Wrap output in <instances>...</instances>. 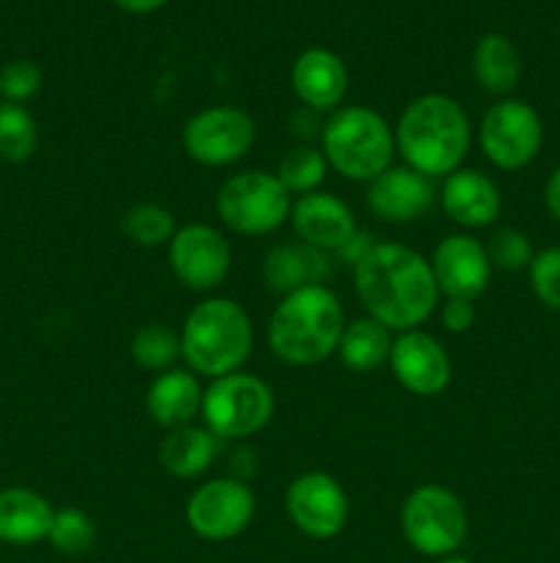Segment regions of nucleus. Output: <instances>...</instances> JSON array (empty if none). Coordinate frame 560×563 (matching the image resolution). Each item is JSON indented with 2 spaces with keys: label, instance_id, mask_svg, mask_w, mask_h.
<instances>
[{
  "label": "nucleus",
  "instance_id": "nucleus-33",
  "mask_svg": "<svg viewBox=\"0 0 560 563\" xmlns=\"http://www.w3.org/2000/svg\"><path fill=\"white\" fill-rule=\"evenodd\" d=\"M42 91V69L33 60H9L0 69V99L25 104Z\"/></svg>",
  "mask_w": 560,
  "mask_h": 563
},
{
  "label": "nucleus",
  "instance_id": "nucleus-2",
  "mask_svg": "<svg viewBox=\"0 0 560 563\" xmlns=\"http://www.w3.org/2000/svg\"><path fill=\"white\" fill-rule=\"evenodd\" d=\"M395 154L428 179H445L461 168L472 143L470 115L453 97L423 93L401 110L393 126Z\"/></svg>",
  "mask_w": 560,
  "mask_h": 563
},
{
  "label": "nucleus",
  "instance_id": "nucleus-26",
  "mask_svg": "<svg viewBox=\"0 0 560 563\" xmlns=\"http://www.w3.org/2000/svg\"><path fill=\"white\" fill-rule=\"evenodd\" d=\"M327 174H329V165L327 159H324L322 148L307 146V143L291 146L289 152L278 159V170H275L280 185L296 198L322 190Z\"/></svg>",
  "mask_w": 560,
  "mask_h": 563
},
{
  "label": "nucleus",
  "instance_id": "nucleus-9",
  "mask_svg": "<svg viewBox=\"0 0 560 563\" xmlns=\"http://www.w3.org/2000/svg\"><path fill=\"white\" fill-rule=\"evenodd\" d=\"M544 143L541 115L525 99H500L483 113L478 146L500 170H519L538 157Z\"/></svg>",
  "mask_w": 560,
  "mask_h": 563
},
{
  "label": "nucleus",
  "instance_id": "nucleus-36",
  "mask_svg": "<svg viewBox=\"0 0 560 563\" xmlns=\"http://www.w3.org/2000/svg\"><path fill=\"white\" fill-rule=\"evenodd\" d=\"M544 207L560 223V165L549 174L547 185H544Z\"/></svg>",
  "mask_w": 560,
  "mask_h": 563
},
{
  "label": "nucleus",
  "instance_id": "nucleus-5",
  "mask_svg": "<svg viewBox=\"0 0 560 563\" xmlns=\"http://www.w3.org/2000/svg\"><path fill=\"white\" fill-rule=\"evenodd\" d=\"M322 154L329 170L349 181H371L393 165L395 135L382 113L366 104L333 110L322 124Z\"/></svg>",
  "mask_w": 560,
  "mask_h": 563
},
{
  "label": "nucleus",
  "instance_id": "nucleus-19",
  "mask_svg": "<svg viewBox=\"0 0 560 563\" xmlns=\"http://www.w3.org/2000/svg\"><path fill=\"white\" fill-rule=\"evenodd\" d=\"M291 88L307 110L333 113L346 97L349 69L333 49L311 47L296 55L294 66H291Z\"/></svg>",
  "mask_w": 560,
  "mask_h": 563
},
{
  "label": "nucleus",
  "instance_id": "nucleus-31",
  "mask_svg": "<svg viewBox=\"0 0 560 563\" xmlns=\"http://www.w3.org/2000/svg\"><path fill=\"white\" fill-rule=\"evenodd\" d=\"M489 253V262L494 269H503V273H519L527 269L533 262V245L530 236L525 231L514 229V225H505V229L492 231L489 242H483Z\"/></svg>",
  "mask_w": 560,
  "mask_h": 563
},
{
  "label": "nucleus",
  "instance_id": "nucleus-30",
  "mask_svg": "<svg viewBox=\"0 0 560 563\" xmlns=\"http://www.w3.org/2000/svg\"><path fill=\"white\" fill-rule=\"evenodd\" d=\"M47 542L60 555H82L97 542V526L77 506H64V509H55L53 522H49Z\"/></svg>",
  "mask_w": 560,
  "mask_h": 563
},
{
  "label": "nucleus",
  "instance_id": "nucleus-12",
  "mask_svg": "<svg viewBox=\"0 0 560 563\" xmlns=\"http://www.w3.org/2000/svg\"><path fill=\"white\" fill-rule=\"evenodd\" d=\"M168 264L184 289L214 291L231 273V245L220 229L209 223L179 225L168 242Z\"/></svg>",
  "mask_w": 560,
  "mask_h": 563
},
{
  "label": "nucleus",
  "instance_id": "nucleus-23",
  "mask_svg": "<svg viewBox=\"0 0 560 563\" xmlns=\"http://www.w3.org/2000/svg\"><path fill=\"white\" fill-rule=\"evenodd\" d=\"M217 451L220 440L203 423L201 427L190 423V427L170 429L165 434V440L159 443V465L168 476L179 478V482H192L212 467Z\"/></svg>",
  "mask_w": 560,
  "mask_h": 563
},
{
  "label": "nucleus",
  "instance_id": "nucleus-6",
  "mask_svg": "<svg viewBox=\"0 0 560 563\" xmlns=\"http://www.w3.org/2000/svg\"><path fill=\"white\" fill-rule=\"evenodd\" d=\"M275 412V394L261 377L225 374L203 388L201 421L220 443H242L261 432Z\"/></svg>",
  "mask_w": 560,
  "mask_h": 563
},
{
  "label": "nucleus",
  "instance_id": "nucleus-22",
  "mask_svg": "<svg viewBox=\"0 0 560 563\" xmlns=\"http://www.w3.org/2000/svg\"><path fill=\"white\" fill-rule=\"evenodd\" d=\"M55 509L42 493L31 487L0 489V542L11 548H31L47 542Z\"/></svg>",
  "mask_w": 560,
  "mask_h": 563
},
{
  "label": "nucleus",
  "instance_id": "nucleus-28",
  "mask_svg": "<svg viewBox=\"0 0 560 563\" xmlns=\"http://www.w3.org/2000/svg\"><path fill=\"white\" fill-rule=\"evenodd\" d=\"M130 355L146 372L163 374L181 357V335L163 322L143 324L132 335Z\"/></svg>",
  "mask_w": 560,
  "mask_h": 563
},
{
  "label": "nucleus",
  "instance_id": "nucleus-16",
  "mask_svg": "<svg viewBox=\"0 0 560 563\" xmlns=\"http://www.w3.org/2000/svg\"><path fill=\"white\" fill-rule=\"evenodd\" d=\"M439 201L434 179L417 174L410 165H390L368 181L366 203L384 223H415L426 218Z\"/></svg>",
  "mask_w": 560,
  "mask_h": 563
},
{
  "label": "nucleus",
  "instance_id": "nucleus-18",
  "mask_svg": "<svg viewBox=\"0 0 560 563\" xmlns=\"http://www.w3.org/2000/svg\"><path fill=\"white\" fill-rule=\"evenodd\" d=\"M439 207L461 229H489L503 212V196L486 174L475 168H459L443 179Z\"/></svg>",
  "mask_w": 560,
  "mask_h": 563
},
{
  "label": "nucleus",
  "instance_id": "nucleus-15",
  "mask_svg": "<svg viewBox=\"0 0 560 563\" xmlns=\"http://www.w3.org/2000/svg\"><path fill=\"white\" fill-rule=\"evenodd\" d=\"M428 264H432L439 295L472 302L489 289L494 273L486 245L472 234H448L439 240Z\"/></svg>",
  "mask_w": 560,
  "mask_h": 563
},
{
  "label": "nucleus",
  "instance_id": "nucleus-1",
  "mask_svg": "<svg viewBox=\"0 0 560 563\" xmlns=\"http://www.w3.org/2000/svg\"><path fill=\"white\" fill-rule=\"evenodd\" d=\"M351 275L360 306L390 333L417 330L439 306L428 258L401 242H377Z\"/></svg>",
  "mask_w": 560,
  "mask_h": 563
},
{
  "label": "nucleus",
  "instance_id": "nucleus-35",
  "mask_svg": "<svg viewBox=\"0 0 560 563\" xmlns=\"http://www.w3.org/2000/svg\"><path fill=\"white\" fill-rule=\"evenodd\" d=\"M377 245V240H373V234L371 231H362V229H357L355 234H351V240L346 242L344 247H340L338 253H335L333 256V262H338V264H346V267H351L355 269L357 264L362 262V258L368 256V253H371V247Z\"/></svg>",
  "mask_w": 560,
  "mask_h": 563
},
{
  "label": "nucleus",
  "instance_id": "nucleus-4",
  "mask_svg": "<svg viewBox=\"0 0 560 563\" xmlns=\"http://www.w3.org/2000/svg\"><path fill=\"white\" fill-rule=\"evenodd\" d=\"M181 357L195 377L217 379L242 372L253 350V322L228 297H206L181 324Z\"/></svg>",
  "mask_w": 560,
  "mask_h": 563
},
{
  "label": "nucleus",
  "instance_id": "nucleus-11",
  "mask_svg": "<svg viewBox=\"0 0 560 563\" xmlns=\"http://www.w3.org/2000/svg\"><path fill=\"white\" fill-rule=\"evenodd\" d=\"M187 526L206 542H228L245 533L256 517L250 484L234 476L209 478L187 498Z\"/></svg>",
  "mask_w": 560,
  "mask_h": 563
},
{
  "label": "nucleus",
  "instance_id": "nucleus-27",
  "mask_svg": "<svg viewBox=\"0 0 560 563\" xmlns=\"http://www.w3.org/2000/svg\"><path fill=\"white\" fill-rule=\"evenodd\" d=\"M121 231H124L132 245L159 247L173 240L179 225H176V214L168 207L154 201H141L126 209L124 218H121Z\"/></svg>",
  "mask_w": 560,
  "mask_h": 563
},
{
  "label": "nucleus",
  "instance_id": "nucleus-10",
  "mask_svg": "<svg viewBox=\"0 0 560 563\" xmlns=\"http://www.w3.org/2000/svg\"><path fill=\"white\" fill-rule=\"evenodd\" d=\"M256 143V121L236 104L198 110L181 130L187 157L206 168H225L247 157Z\"/></svg>",
  "mask_w": 560,
  "mask_h": 563
},
{
  "label": "nucleus",
  "instance_id": "nucleus-20",
  "mask_svg": "<svg viewBox=\"0 0 560 563\" xmlns=\"http://www.w3.org/2000/svg\"><path fill=\"white\" fill-rule=\"evenodd\" d=\"M264 284L269 291L285 297L307 286H324L333 275V256L305 245V242H280L264 256Z\"/></svg>",
  "mask_w": 560,
  "mask_h": 563
},
{
  "label": "nucleus",
  "instance_id": "nucleus-29",
  "mask_svg": "<svg viewBox=\"0 0 560 563\" xmlns=\"http://www.w3.org/2000/svg\"><path fill=\"white\" fill-rule=\"evenodd\" d=\"M38 143L36 119L25 104L0 102V159L25 163L33 157Z\"/></svg>",
  "mask_w": 560,
  "mask_h": 563
},
{
  "label": "nucleus",
  "instance_id": "nucleus-14",
  "mask_svg": "<svg viewBox=\"0 0 560 563\" xmlns=\"http://www.w3.org/2000/svg\"><path fill=\"white\" fill-rule=\"evenodd\" d=\"M388 363L401 388L421 399L439 396L453 377L450 355L443 341L421 328L395 335Z\"/></svg>",
  "mask_w": 560,
  "mask_h": 563
},
{
  "label": "nucleus",
  "instance_id": "nucleus-17",
  "mask_svg": "<svg viewBox=\"0 0 560 563\" xmlns=\"http://www.w3.org/2000/svg\"><path fill=\"white\" fill-rule=\"evenodd\" d=\"M289 223L296 240L327 253V256H335L360 229L349 203L324 190L294 198Z\"/></svg>",
  "mask_w": 560,
  "mask_h": 563
},
{
  "label": "nucleus",
  "instance_id": "nucleus-32",
  "mask_svg": "<svg viewBox=\"0 0 560 563\" xmlns=\"http://www.w3.org/2000/svg\"><path fill=\"white\" fill-rule=\"evenodd\" d=\"M527 275L536 300L549 311L560 313V247L538 251L527 267Z\"/></svg>",
  "mask_w": 560,
  "mask_h": 563
},
{
  "label": "nucleus",
  "instance_id": "nucleus-7",
  "mask_svg": "<svg viewBox=\"0 0 560 563\" xmlns=\"http://www.w3.org/2000/svg\"><path fill=\"white\" fill-rule=\"evenodd\" d=\"M294 196L269 170H242L228 176L214 196L217 218L239 236H264L289 220Z\"/></svg>",
  "mask_w": 560,
  "mask_h": 563
},
{
  "label": "nucleus",
  "instance_id": "nucleus-25",
  "mask_svg": "<svg viewBox=\"0 0 560 563\" xmlns=\"http://www.w3.org/2000/svg\"><path fill=\"white\" fill-rule=\"evenodd\" d=\"M390 346H393L390 330L384 324H379L377 319L362 317L346 324L335 355L340 357V363L349 372L371 374L390 361Z\"/></svg>",
  "mask_w": 560,
  "mask_h": 563
},
{
  "label": "nucleus",
  "instance_id": "nucleus-8",
  "mask_svg": "<svg viewBox=\"0 0 560 563\" xmlns=\"http://www.w3.org/2000/svg\"><path fill=\"white\" fill-rule=\"evenodd\" d=\"M401 533L415 553L445 559L467 537V509L443 484H421L401 504Z\"/></svg>",
  "mask_w": 560,
  "mask_h": 563
},
{
  "label": "nucleus",
  "instance_id": "nucleus-24",
  "mask_svg": "<svg viewBox=\"0 0 560 563\" xmlns=\"http://www.w3.org/2000/svg\"><path fill=\"white\" fill-rule=\"evenodd\" d=\"M472 75L489 93L508 97L522 80V55L503 33H486L472 49Z\"/></svg>",
  "mask_w": 560,
  "mask_h": 563
},
{
  "label": "nucleus",
  "instance_id": "nucleus-34",
  "mask_svg": "<svg viewBox=\"0 0 560 563\" xmlns=\"http://www.w3.org/2000/svg\"><path fill=\"white\" fill-rule=\"evenodd\" d=\"M478 311L472 300H459V297H445L439 306V322L448 333H467L475 324Z\"/></svg>",
  "mask_w": 560,
  "mask_h": 563
},
{
  "label": "nucleus",
  "instance_id": "nucleus-13",
  "mask_svg": "<svg viewBox=\"0 0 560 563\" xmlns=\"http://www.w3.org/2000/svg\"><path fill=\"white\" fill-rule=\"evenodd\" d=\"M285 515L307 539H335L349 522V495L329 473H302L285 489Z\"/></svg>",
  "mask_w": 560,
  "mask_h": 563
},
{
  "label": "nucleus",
  "instance_id": "nucleus-3",
  "mask_svg": "<svg viewBox=\"0 0 560 563\" xmlns=\"http://www.w3.org/2000/svg\"><path fill=\"white\" fill-rule=\"evenodd\" d=\"M346 328L344 306L327 286L280 297L267 324V344L285 366H318L338 352Z\"/></svg>",
  "mask_w": 560,
  "mask_h": 563
},
{
  "label": "nucleus",
  "instance_id": "nucleus-21",
  "mask_svg": "<svg viewBox=\"0 0 560 563\" xmlns=\"http://www.w3.org/2000/svg\"><path fill=\"white\" fill-rule=\"evenodd\" d=\"M203 388L190 368H168L157 374L146 390V410L163 429H179L195 423L201 416Z\"/></svg>",
  "mask_w": 560,
  "mask_h": 563
},
{
  "label": "nucleus",
  "instance_id": "nucleus-37",
  "mask_svg": "<svg viewBox=\"0 0 560 563\" xmlns=\"http://www.w3.org/2000/svg\"><path fill=\"white\" fill-rule=\"evenodd\" d=\"M119 9L130 11V14H148V11H157L163 9L168 0H113Z\"/></svg>",
  "mask_w": 560,
  "mask_h": 563
},
{
  "label": "nucleus",
  "instance_id": "nucleus-38",
  "mask_svg": "<svg viewBox=\"0 0 560 563\" xmlns=\"http://www.w3.org/2000/svg\"><path fill=\"white\" fill-rule=\"evenodd\" d=\"M437 563H472V561L464 559V555L453 553V555H445V559H437Z\"/></svg>",
  "mask_w": 560,
  "mask_h": 563
}]
</instances>
